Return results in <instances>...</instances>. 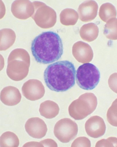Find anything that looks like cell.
Instances as JSON below:
<instances>
[{
	"mask_svg": "<svg viewBox=\"0 0 117 147\" xmlns=\"http://www.w3.org/2000/svg\"><path fill=\"white\" fill-rule=\"evenodd\" d=\"M31 50L35 60L48 64L57 61L63 53V46L59 35L47 31L37 36L31 43Z\"/></svg>",
	"mask_w": 117,
	"mask_h": 147,
	"instance_id": "1",
	"label": "cell"
},
{
	"mask_svg": "<svg viewBox=\"0 0 117 147\" xmlns=\"http://www.w3.org/2000/svg\"><path fill=\"white\" fill-rule=\"evenodd\" d=\"M76 70L73 63L68 61L57 62L49 65L44 73L45 84L49 89L63 92L71 88L75 83Z\"/></svg>",
	"mask_w": 117,
	"mask_h": 147,
	"instance_id": "2",
	"label": "cell"
},
{
	"mask_svg": "<svg viewBox=\"0 0 117 147\" xmlns=\"http://www.w3.org/2000/svg\"><path fill=\"white\" fill-rule=\"evenodd\" d=\"M30 65V55L23 49H17L10 53L8 59L7 74L13 81H19L28 75Z\"/></svg>",
	"mask_w": 117,
	"mask_h": 147,
	"instance_id": "3",
	"label": "cell"
},
{
	"mask_svg": "<svg viewBox=\"0 0 117 147\" xmlns=\"http://www.w3.org/2000/svg\"><path fill=\"white\" fill-rule=\"evenodd\" d=\"M97 105V98L94 94L85 93L72 102L69 107V113L75 120H81L92 113Z\"/></svg>",
	"mask_w": 117,
	"mask_h": 147,
	"instance_id": "4",
	"label": "cell"
},
{
	"mask_svg": "<svg viewBox=\"0 0 117 147\" xmlns=\"http://www.w3.org/2000/svg\"><path fill=\"white\" fill-rule=\"evenodd\" d=\"M76 82L80 88L86 90L94 89L100 78L99 70L91 63H85L80 66L76 71Z\"/></svg>",
	"mask_w": 117,
	"mask_h": 147,
	"instance_id": "5",
	"label": "cell"
},
{
	"mask_svg": "<svg viewBox=\"0 0 117 147\" xmlns=\"http://www.w3.org/2000/svg\"><path fill=\"white\" fill-rule=\"evenodd\" d=\"M33 3L34 12L31 17L37 25L43 29H48L53 27L57 22L56 11L44 3L40 2Z\"/></svg>",
	"mask_w": 117,
	"mask_h": 147,
	"instance_id": "6",
	"label": "cell"
},
{
	"mask_svg": "<svg viewBox=\"0 0 117 147\" xmlns=\"http://www.w3.org/2000/svg\"><path fill=\"white\" fill-rule=\"evenodd\" d=\"M78 127L71 119L64 118L58 121L55 126L54 133L55 137L62 143L72 141L77 136Z\"/></svg>",
	"mask_w": 117,
	"mask_h": 147,
	"instance_id": "7",
	"label": "cell"
},
{
	"mask_svg": "<svg viewBox=\"0 0 117 147\" xmlns=\"http://www.w3.org/2000/svg\"><path fill=\"white\" fill-rule=\"evenodd\" d=\"M22 90L23 96L32 101L39 100L44 96L45 93L44 86L37 79H30L25 82L22 87Z\"/></svg>",
	"mask_w": 117,
	"mask_h": 147,
	"instance_id": "8",
	"label": "cell"
},
{
	"mask_svg": "<svg viewBox=\"0 0 117 147\" xmlns=\"http://www.w3.org/2000/svg\"><path fill=\"white\" fill-rule=\"evenodd\" d=\"M25 127L26 131L30 136L37 139L44 137L48 131L44 121L37 117L29 119L26 123Z\"/></svg>",
	"mask_w": 117,
	"mask_h": 147,
	"instance_id": "9",
	"label": "cell"
},
{
	"mask_svg": "<svg viewBox=\"0 0 117 147\" xmlns=\"http://www.w3.org/2000/svg\"><path fill=\"white\" fill-rule=\"evenodd\" d=\"M85 128L88 136L94 138L103 136L106 129L103 119L97 116L90 118L85 123Z\"/></svg>",
	"mask_w": 117,
	"mask_h": 147,
	"instance_id": "10",
	"label": "cell"
},
{
	"mask_svg": "<svg viewBox=\"0 0 117 147\" xmlns=\"http://www.w3.org/2000/svg\"><path fill=\"white\" fill-rule=\"evenodd\" d=\"M72 53L76 60L82 63L91 62L93 57V51L91 46L81 41L77 42L74 45Z\"/></svg>",
	"mask_w": 117,
	"mask_h": 147,
	"instance_id": "11",
	"label": "cell"
},
{
	"mask_svg": "<svg viewBox=\"0 0 117 147\" xmlns=\"http://www.w3.org/2000/svg\"><path fill=\"white\" fill-rule=\"evenodd\" d=\"M11 11L15 17L25 20L32 17L34 12L33 3L29 1H16L12 4Z\"/></svg>",
	"mask_w": 117,
	"mask_h": 147,
	"instance_id": "12",
	"label": "cell"
},
{
	"mask_svg": "<svg viewBox=\"0 0 117 147\" xmlns=\"http://www.w3.org/2000/svg\"><path fill=\"white\" fill-rule=\"evenodd\" d=\"M98 9V4L94 1H87L82 3L78 10L80 20L84 22L93 20L96 17Z\"/></svg>",
	"mask_w": 117,
	"mask_h": 147,
	"instance_id": "13",
	"label": "cell"
},
{
	"mask_svg": "<svg viewBox=\"0 0 117 147\" xmlns=\"http://www.w3.org/2000/svg\"><path fill=\"white\" fill-rule=\"evenodd\" d=\"M22 96L20 91L16 87L7 86L1 91V100L5 105L13 106L20 102Z\"/></svg>",
	"mask_w": 117,
	"mask_h": 147,
	"instance_id": "14",
	"label": "cell"
},
{
	"mask_svg": "<svg viewBox=\"0 0 117 147\" xmlns=\"http://www.w3.org/2000/svg\"><path fill=\"white\" fill-rule=\"evenodd\" d=\"M99 29L95 24L89 23L83 26L80 30V36L83 40L88 42H92L98 36Z\"/></svg>",
	"mask_w": 117,
	"mask_h": 147,
	"instance_id": "15",
	"label": "cell"
},
{
	"mask_svg": "<svg viewBox=\"0 0 117 147\" xmlns=\"http://www.w3.org/2000/svg\"><path fill=\"white\" fill-rule=\"evenodd\" d=\"M59 111L60 108L57 103L49 100L42 102L39 109L41 116L49 119L55 117L59 113Z\"/></svg>",
	"mask_w": 117,
	"mask_h": 147,
	"instance_id": "16",
	"label": "cell"
},
{
	"mask_svg": "<svg viewBox=\"0 0 117 147\" xmlns=\"http://www.w3.org/2000/svg\"><path fill=\"white\" fill-rule=\"evenodd\" d=\"M16 35L14 32L6 29L1 31V51H6L12 46L15 42Z\"/></svg>",
	"mask_w": 117,
	"mask_h": 147,
	"instance_id": "17",
	"label": "cell"
},
{
	"mask_svg": "<svg viewBox=\"0 0 117 147\" xmlns=\"http://www.w3.org/2000/svg\"><path fill=\"white\" fill-rule=\"evenodd\" d=\"M60 17L61 23L66 26L75 25L79 18L76 11L71 9H66L62 11Z\"/></svg>",
	"mask_w": 117,
	"mask_h": 147,
	"instance_id": "18",
	"label": "cell"
},
{
	"mask_svg": "<svg viewBox=\"0 0 117 147\" xmlns=\"http://www.w3.org/2000/svg\"><path fill=\"white\" fill-rule=\"evenodd\" d=\"M99 15L100 19L107 23L109 20L116 18L117 11L114 6L110 3H106L100 6Z\"/></svg>",
	"mask_w": 117,
	"mask_h": 147,
	"instance_id": "19",
	"label": "cell"
},
{
	"mask_svg": "<svg viewBox=\"0 0 117 147\" xmlns=\"http://www.w3.org/2000/svg\"><path fill=\"white\" fill-rule=\"evenodd\" d=\"M19 144V138L13 132L7 131L3 133L0 138L1 147H18Z\"/></svg>",
	"mask_w": 117,
	"mask_h": 147,
	"instance_id": "20",
	"label": "cell"
},
{
	"mask_svg": "<svg viewBox=\"0 0 117 147\" xmlns=\"http://www.w3.org/2000/svg\"><path fill=\"white\" fill-rule=\"evenodd\" d=\"M103 33L109 39L117 40V19L113 18L109 20L104 26Z\"/></svg>",
	"mask_w": 117,
	"mask_h": 147,
	"instance_id": "21",
	"label": "cell"
},
{
	"mask_svg": "<svg viewBox=\"0 0 117 147\" xmlns=\"http://www.w3.org/2000/svg\"><path fill=\"white\" fill-rule=\"evenodd\" d=\"M107 118L109 123L113 126L117 127V98L108 110Z\"/></svg>",
	"mask_w": 117,
	"mask_h": 147,
	"instance_id": "22",
	"label": "cell"
},
{
	"mask_svg": "<svg viewBox=\"0 0 117 147\" xmlns=\"http://www.w3.org/2000/svg\"><path fill=\"white\" fill-rule=\"evenodd\" d=\"M95 147H117V138L111 137L106 140L102 139L97 142Z\"/></svg>",
	"mask_w": 117,
	"mask_h": 147,
	"instance_id": "23",
	"label": "cell"
},
{
	"mask_svg": "<svg viewBox=\"0 0 117 147\" xmlns=\"http://www.w3.org/2000/svg\"><path fill=\"white\" fill-rule=\"evenodd\" d=\"M91 146V142L89 139L84 137H81L76 139L72 142L71 147H87Z\"/></svg>",
	"mask_w": 117,
	"mask_h": 147,
	"instance_id": "24",
	"label": "cell"
},
{
	"mask_svg": "<svg viewBox=\"0 0 117 147\" xmlns=\"http://www.w3.org/2000/svg\"><path fill=\"white\" fill-rule=\"evenodd\" d=\"M108 82L111 89L117 94V73H114L110 75Z\"/></svg>",
	"mask_w": 117,
	"mask_h": 147,
	"instance_id": "25",
	"label": "cell"
},
{
	"mask_svg": "<svg viewBox=\"0 0 117 147\" xmlns=\"http://www.w3.org/2000/svg\"><path fill=\"white\" fill-rule=\"evenodd\" d=\"M40 142L42 145L43 147H57V143L52 139H46Z\"/></svg>",
	"mask_w": 117,
	"mask_h": 147,
	"instance_id": "26",
	"label": "cell"
}]
</instances>
